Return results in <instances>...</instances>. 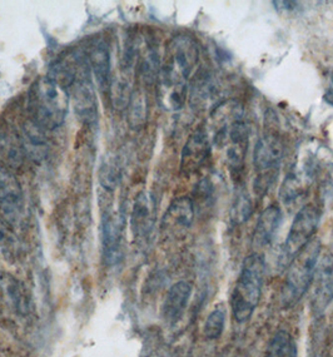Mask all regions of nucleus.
<instances>
[{
  "instance_id": "nucleus-10",
  "label": "nucleus",
  "mask_w": 333,
  "mask_h": 357,
  "mask_svg": "<svg viewBox=\"0 0 333 357\" xmlns=\"http://www.w3.org/2000/svg\"><path fill=\"white\" fill-rule=\"evenodd\" d=\"M194 220V204L191 198L180 197L173 201L162 220V231L168 236L185 234Z\"/></svg>"
},
{
  "instance_id": "nucleus-3",
  "label": "nucleus",
  "mask_w": 333,
  "mask_h": 357,
  "mask_svg": "<svg viewBox=\"0 0 333 357\" xmlns=\"http://www.w3.org/2000/svg\"><path fill=\"white\" fill-rule=\"evenodd\" d=\"M265 271V259L259 253H252L243 261L241 273L231 296L232 314L237 322H247L258 306Z\"/></svg>"
},
{
  "instance_id": "nucleus-31",
  "label": "nucleus",
  "mask_w": 333,
  "mask_h": 357,
  "mask_svg": "<svg viewBox=\"0 0 333 357\" xmlns=\"http://www.w3.org/2000/svg\"><path fill=\"white\" fill-rule=\"evenodd\" d=\"M323 99L327 102L328 105H331L333 107V91H328V92L325 94Z\"/></svg>"
},
{
  "instance_id": "nucleus-30",
  "label": "nucleus",
  "mask_w": 333,
  "mask_h": 357,
  "mask_svg": "<svg viewBox=\"0 0 333 357\" xmlns=\"http://www.w3.org/2000/svg\"><path fill=\"white\" fill-rule=\"evenodd\" d=\"M276 4L278 6H276V9L277 10H282V12H293V10H296L297 8H298V4H297L296 1H274Z\"/></svg>"
},
{
  "instance_id": "nucleus-15",
  "label": "nucleus",
  "mask_w": 333,
  "mask_h": 357,
  "mask_svg": "<svg viewBox=\"0 0 333 357\" xmlns=\"http://www.w3.org/2000/svg\"><path fill=\"white\" fill-rule=\"evenodd\" d=\"M89 66L100 92L111 93V52L104 42H98L91 48Z\"/></svg>"
},
{
  "instance_id": "nucleus-13",
  "label": "nucleus",
  "mask_w": 333,
  "mask_h": 357,
  "mask_svg": "<svg viewBox=\"0 0 333 357\" xmlns=\"http://www.w3.org/2000/svg\"><path fill=\"white\" fill-rule=\"evenodd\" d=\"M102 246L108 265H114L122 255V223L117 215L107 212L102 217L100 225Z\"/></svg>"
},
{
  "instance_id": "nucleus-25",
  "label": "nucleus",
  "mask_w": 333,
  "mask_h": 357,
  "mask_svg": "<svg viewBox=\"0 0 333 357\" xmlns=\"http://www.w3.org/2000/svg\"><path fill=\"white\" fill-rule=\"evenodd\" d=\"M226 325V308L224 306H217L207 317L204 324V336L208 340L219 339L224 331Z\"/></svg>"
},
{
  "instance_id": "nucleus-28",
  "label": "nucleus",
  "mask_w": 333,
  "mask_h": 357,
  "mask_svg": "<svg viewBox=\"0 0 333 357\" xmlns=\"http://www.w3.org/2000/svg\"><path fill=\"white\" fill-rule=\"evenodd\" d=\"M278 171H270V172L258 173L257 178L254 179V192L256 195L262 197L265 196L267 192L270 191L272 185L274 183V181L277 178Z\"/></svg>"
},
{
  "instance_id": "nucleus-20",
  "label": "nucleus",
  "mask_w": 333,
  "mask_h": 357,
  "mask_svg": "<svg viewBox=\"0 0 333 357\" xmlns=\"http://www.w3.org/2000/svg\"><path fill=\"white\" fill-rule=\"evenodd\" d=\"M148 119V100L142 89L132 92L128 103V123L134 130H142Z\"/></svg>"
},
{
  "instance_id": "nucleus-9",
  "label": "nucleus",
  "mask_w": 333,
  "mask_h": 357,
  "mask_svg": "<svg viewBox=\"0 0 333 357\" xmlns=\"http://www.w3.org/2000/svg\"><path fill=\"white\" fill-rule=\"evenodd\" d=\"M88 77L89 73L86 69L77 77L72 86V97L78 117L86 123L94 124L98 121V108L94 88Z\"/></svg>"
},
{
  "instance_id": "nucleus-17",
  "label": "nucleus",
  "mask_w": 333,
  "mask_h": 357,
  "mask_svg": "<svg viewBox=\"0 0 333 357\" xmlns=\"http://www.w3.org/2000/svg\"><path fill=\"white\" fill-rule=\"evenodd\" d=\"M22 143L24 147L25 154H28L31 160L36 162L45 158L48 154V139L44 133V128H42L39 124L36 123L34 121H28L23 126V137H22Z\"/></svg>"
},
{
  "instance_id": "nucleus-18",
  "label": "nucleus",
  "mask_w": 333,
  "mask_h": 357,
  "mask_svg": "<svg viewBox=\"0 0 333 357\" xmlns=\"http://www.w3.org/2000/svg\"><path fill=\"white\" fill-rule=\"evenodd\" d=\"M22 139L12 130H0V160L8 167L19 168L24 160Z\"/></svg>"
},
{
  "instance_id": "nucleus-16",
  "label": "nucleus",
  "mask_w": 333,
  "mask_h": 357,
  "mask_svg": "<svg viewBox=\"0 0 333 357\" xmlns=\"http://www.w3.org/2000/svg\"><path fill=\"white\" fill-rule=\"evenodd\" d=\"M191 295V284H187L185 281H179L169 289L162 310L163 317L168 324L174 325L180 320V317L185 314V308L188 306Z\"/></svg>"
},
{
  "instance_id": "nucleus-2",
  "label": "nucleus",
  "mask_w": 333,
  "mask_h": 357,
  "mask_svg": "<svg viewBox=\"0 0 333 357\" xmlns=\"http://www.w3.org/2000/svg\"><path fill=\"white\" fill-rule=\"evenodd\" d=\"M31 121L45 130L61 127L68 114L69 94L64 86L50 77L38 78L28 93Z\"/></svg>"
},
{
  "instance_id": "nucleus-27",
  "label": "nucleus",
  "mask_w": 333,
  "mask_h": 357,
  "mask_svg": "<svg viewBox=\"0 0 333 357\" xmlns=\"http://www.w3.org/2000/svg\"><path fill=\"white\" fill-rule=\"evenodd\" d=\"M17 250V240L12 234L10 228L6 225V222L0 220V251L4 253L6 259L9 256L12 257Z\"/></svg>"
},
{
  "instance_id": "nucleus-1",
  "label": "nucleus",
  "mask_w": 333,
  "mask_h": 357,
  "mask_svg": "<svg viewBox=\"0 0 333 357\" xmlns=\"http://www.w3.org/2000/svg\"><path fill=\"white\" fill-rule=\"evenodd\" d=\"M199 48L189 36H176L166 45L158 77V98L166 111H179L185 105L188 80L197 67Z\"/></svg>"
},
{
  "instance_id": "nucleus-23",
  "label": "nucleus",
  "mask_w": 333,
  "mask_h": 357,
  "mask_svg": "<svg viewBox=\"0 0 333 357\" xmlns=\"http://www.w3.org/2000/svg\"><path fill=\"white\" fill-rule=\"evenodd\" d=\"M121 181V168L114 157H107L99 169V182L108 191H114Z\"/></svg>"
},
{
  "instance_id": "nucleus-11",
  "label": "nucleus",
  "mask_w": 333,
  "mask_h": 357,
  "mask_svg": "<svg viewBox=\"0 0 333 357\" xmlns=\"http://www.w3.org/2000/svg\"><path fill=\"white\" fill-rule=\"evenodd\" d=\"M155 222V198L150 193L142 192L137 196L130 215V227L137 240H148Z\"/></svg>"
},
{
  "instance_id": "nucleus-8",
  "label": "nucleus",
  "mask_w": 333,
  "mask_h": 357,
  "mask_svg": "<svg viewBox=\"0 0 333 357\" xmlns=\"http://www.w3.org/2000/svg\"><path fill=\"white\" fill-rule=\"evenodd\" d=\"M24 199L18 179L0 166V212L10 222L18 221L23 213Z\"/></svg>"
},
{
  "instance_id": "nucleus-6",
  "label": "nucleus",
  "mask_w": 333,
  "mask_h": 357,
  "mask_svg": "<svg viewBox=\"0 0 333 357\" xmlns=\"http://www.w3.org/2000/svg\"><path fill=\"white\" fill-rule=\"evenodd\" d=\"M311 289V310L315 314H321L333 301L332 255L327 253L318 259Z\"/></svg>"
},
{
  "instance_id": "nucleus-29",
  "label": "nucleus",
  "mask_w": 333,
  "mask_h": 357,
  "mask_svg": "<svg viewBox=\"0 0 333 357\" xmlns=\"http://www.w3.org/2000/svg\"><path fill=\"white\" fill-rule=\"evenodd\" d=\"M212 193H213V185L210 183L208 178H204L196 185V190L193 193V202L196 201L199 206L202 204H207L212 198Z\"/></svg>"
},
{
  "instance_id": "nucleus-14",
  "label": "nucleus",
  "mask_w": 333,
  "mask_h": 357,
  "mask_svg": "<svg viewBox=\"0 0 333 357\" xmlns=\"http://www.w3.org/2000/svg\"><path fill=\"white\" fill-rule=\"evenodd\" d=\"M282 223V211L278 206L267 207L256 223L253 231V246L257 248H265L271 246L272 242L276 240L279 226Z\"/></svg>"
},
{
  "instance_id": "nucleus-19",
  "label": "nucleus",
  "mask_w": 333,
  "mask_h": 357,
  "mask_svg": "<svg viewBox=\"0 0 333 357\" xmlns=\"http://www.w3.org/2000/svg\"><path fill=\"white\" fill-rule=\"evenodd\" d=\"M217 83L213 75L199 70L193 79L191 88V103L197 108H203L217 96Z\"/></svg>"
},
{
  "instance_id": "nucleus-7",
  "label": "nucleus",
  "mask_w": 333,
  "mask_h": 357,
  "mask_svg": "<svg viewBox=\"0 0 333 357\" xmlns=\"http://www.w3.org/2000/svg\"><path fill=\"white\" fill-rule=\"evenodd\" d=\"M284 143L282 137L276 130H265L254 147L253 165L258 173L277 171L279 163L284 160Z\"/></svg>"
},
{
  "instance_id": "nucleus-12",
  "label": "nucleus",
  "mask_w": 333,
  "mask_h": 357,
  "mask_svg": "<svg viewBox=\"0 0 333 357\" xmlns=\"http://www.w3.org/2000/svg\"><path fill=\"white\" fill-rule=\"evenodd\" d=\"M210 154V138L203 128H199L191 137L182 151L180 169L185 174L197 172L208 160Z\"/></svg>"
},
{
  "instance_id": "nucleus-5",
  "label": "nucleus",
  "mask_w": 333,
  "mask_h": 357,
  "mask_svg": "<svg viewBox=\"0 0 333 357\" xmlns=\"http://www.w3.org/2000/svg\"><path fill=\"white\" fill-rule=\"evenodd\" d=\"M321 221V211L313 204H307L297 212L295 220L292 222L287 240L284 242L281 259L284 265L290 264L300 250L313 240L317 228Z\"/></svg>"
},
{
  "instance_id": "nucleus-4",
  "label": "nucleus",
  "mask_w": 333,
  "mask_h": 357,
  "mask_svg": "<svg viewBox=\"0 0 333 357\" xmlns=\"http://www.w3.org/2000/svg\"><path fill=\"white\" fill-rule=\"evenodd\" d=\"M321 242L313 238L295 255L288 266V271L282 287V307L291 308L296 306L309 291L321 256Z\"/></svg>"
},
{
  "instance_id": "nucleus-26",
  "label": "nucleus",
  "mask_w": 333,
  "mask_h": 357,
  "mask_svg": "<svg viewBox=\"0 0 333 357\" xmlns=\"http://www.w3.org/2000/svg\"><path fill=\"white\" fill-rule=\"evenodd\" d=\"M8 294L10 296L15 307L18 308L20 312H24V310L29 307V297L25 294L23 286L19 284L15 280H8Z\"/></svg>"
},
{
  "instance_id": "nucleus-22",
  "label": "nucleus",
  "mask_w": 333,
  "mask_h": 357,
  "mask_svg": "<svg viewBox=\"0 0 333 357\" xmlns=\"http://www.w3.org/2000/svg\"><path fill=\"white\" fill-rule=\"evenodd\" d=\"M265 357H297L295 340L287 331H278L270 341Z\"/></svg>"
},
{
  "instance_id": "nucleus-24",
  "label": "nucleus",
  "mask_w": 333,
  "mask_h": 357,
  "mask_svg": "<svg viewBox=\"0 0 333 357\" xmlns=\"http://www.w3.org/2000/svg\"><path fill=\"white\" fill-rule=\"evenodd\" d=\"M252 199L246 192H238L231 208V221L235 225H243L252 217Z\"/></svg>"
},
{
  "instance_id": "nucleus-21",
  "label": "nucleus",
  "mask_w": 333,
  "mask_h": 357,
  "mask_svg": "<svg viewBox=\"0 0 333 357\" xmlns=\"http://www.w3.org/2000/svg\"><path fill=\"white\" fill-rule=\"evenodd\" d=\"M304 195H306V185L303 179L300 178L296 173L287 174L279 190V198L282 204L287 207L295 206Z\"/></svg>"
}]
</instances>
